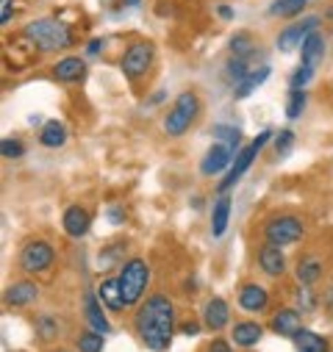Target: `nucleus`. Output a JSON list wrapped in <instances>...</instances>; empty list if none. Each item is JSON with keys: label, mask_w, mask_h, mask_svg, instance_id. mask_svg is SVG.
<instances>
[{"label": "nucleus", "mask_w": 333, "mask_h": 352, "mask_svg": "<svg viewBox=\"0 0 333 352\" xmlns=\"http://www.w3.org/2000/svg\"><path fill=\"white\" fill-rule=\"evenodd\" d=\"M272 139V131H261L259 133V139L253 142V144H247L244 150H239L236 153V158H233V164H230V169H228V175H225V181H219V186H217V192L219 195H225L233 184H239V178H241V175L250 169V164H253L256 161V155L261 153V147L267 144Z\"/></svg>", "instance_id": "obj_6"}, {"label": "nucleus", "mask_w": 333, "mask_h": 352, "mask_svg": "<svg viewBox=\"0 0 333 352\" xmlns=\"http://www.w3.org/2000/svg\"><path fill=\"white\" fill-rule=\"evenodd\" d=\"M106 305H103V300L98 297V292H83V316H87V322H89V327L92 330H98V333H111V324H109V319H106V311H103Z\"/></svg>", "instance_id": "obj_9"}, {"label": "nucleus", "mask_w": 333, "mask_h": 352, "mask_svg": "<svg viewBox=\"0 0 333 352\" xmlns=\"http://www.w3.org/2000/svg\"><path fill=\"white\" fill-rule=\"evenodd\" d=\"M297 302H300V311H314L316 297L311 294V289H300V292H297Z\"/></svg>", "instance_id": "obj_37"}, {"label": "nucleus", "mask_w": 333, "mask_h": 352, "mask_svg": "<svg viewBox=\"0 0 333 352\" xmlns=\"http://www.w3.org/2000/svg\"><path fill=\"white\" fill-rule=\"evenodd\" d=\"M219 17H222V20H230V17H233V12H230L228 6H219Z\"/></svg>", "instance_id": "obj_42"}, {"label": "nucleus", "mask_w": 333, "mask_h": 352, "mask_svg": "<svg viewBox=\"0 0 333 352\" xmlns=\"http://www.w3.org/2000/svg\"><path fill=\"white\" fill-rule=\"evenodd\" d=\"M311 75H314V69L303 64V67L294 72V78H292V89H305V83L311 80Z\"/></svg>", "instance_id": "obj_35"}, {"label": "nucleus", "mask_w": 333, "mask_h": 352, "mask_svg": "<svg viewBox=\"0 0 333 352\" xmlns=\"http://www.w3.org/2000/svg\"><path fill=\"white\" fill-rule=\"evenodd\" d=\"M56 352H67V349H56Z\"/></svg>", "instance_id": "obj_43"}, {"label": "nucleus", "mask_w": 333, "mask_h": 352, "mask_svg": "<svg viewBox=\"0 0 333 352\" xmlns=\"http://www.w3.org/2000/svg\"><path fill=\"white\" fill-rule=\"evenodd\" d=\"M53 261H56V250L53 244L36 239V241H28L20 252V267L31 275H39V272H47L53 267Z\"/></svg>", "instance_id": "obj_7"}, {"label": "nucleus", "mask_w": 333, "mask_h": 352, "mask_svg": "<svg viewBox=\"0 0 333 352\" xmlns=\"http://www.w3.org/2000/svg\"><path fill=\"white\" fill-rule=\"evenodd\" d=\"M36 297H39V286L34 280H17V283H12L6 289V297L3 300L12 308H28V305L36 302Z\"/></svg>", "instance_id": "obj_13"}, {"label": "nucleus", "mask_w": 333, "mask_h": 352, "mask_svg": "<svg viewBox=\"0 0 333 352\" xmlns=\"http://www.w3.org/2000/svg\"><path fill=\"white\" fill-rule=\"evenodd\" d=\"M308 3V0H275L272 3V14H278V17H294V14H300V9Z\"/></svg>", "instance_id": "obj_30"}, {"label": "nucleus", "mask_w": 333, "mask_h": 352, "mask_svg": "<svg viewBox=\"0 0 333 352\" xmlns=\"http://www.w3.org/2000/svg\"><path fill=\"white\" fill-rule=\"evenodd\" d=\"M316 17H308V20H303V23H297V25H292V28H286L281 36H278V47L283 50V53H289V50H294L297 45H303V39L316 28Z\"/></svg>", "instance_id": "obj_16"}, {"label": "nucleus", "mask_w": 333, "mask_h": 352, "mask_svg": "<svg viewBox=\"0 0 333 352\" xmlns=\"http://www.w3.org/2000/svg\"><path fill=\"white\" fill-rule=\"evenodd\" d=\"M23 36L39 50V53H53V50H64L72 45V34L64 23L58 20H34L25 25Z\"/></svg>", "instance_id": "obj_2"}, {"label": "nucleus", "mask_w": 333, "mask_h": 352, "mask_svg": "<svg viewBox=\"0 0 333 352\" xmlns=\"http://www.w3.org/2000/svg\"><path fill=\"white\" fill-rule=\"evenodd\" d=\"M230 333H233V344H236V346L250 349V346H256V344L261 341L264 327H261L259 322H253V319H244V322H236Z\"/></svg>", "instance_id": "obj_17"}, {"label": "nucleus", "mask_w": 333, "mask_h": 352, "mask_svg": "<svg viewBox=\"0 0 333 352\" xmlns=\"http://www.w3.org/2000/svg\"><path fill=\"white\" fill-rule=\"evenodd\" d=\"M109 219H111V222H114V225H120V219H125V214H122V211H117V208H114V211H109Z\"/></svg>", "instance_id": "obj_41"}, {"label": "nucleus", "mask_w": 333, "mask_h": 352, "mask_svg": "<svg viewBox=\"0 0 333 352\" xmlns=\"http://www.w3.org/2000/svg\"><path fill=\"white\" fill-rule=\"evenodd\" d=\"M303 236H305V225H303V219L294 217V214L272 217V219L264 225V241H272V244H278V247L297 244Z\"/></svg>", "instance_id": "obj_5"}, {"label": "nucleus", "mask_w": 333, "mask_h": 352, "mask_svg": "<svg viewBox=\"0 0 333 352\" xmlns=\"http://www.w3.org/2000/svg\"><path fill=\"white\" fill-rule=\"evenodd\" d=\"M61 225H64V233L69 239H80L89 233V225H92V217L83 206H69L61 217Z\"/></svg>", "instance_id": "obj_12"}, {"label": "nucleus", "mask_w": 333, "mask_h": 352, "mask_svg": "<svg viewBox=\"0 0 333 352\" xmlns=\"http://www.w3.org/2000/svg\"><path fill=\"white\" fill-rule=\"evenodd\" d=\"M153 45L150 42H136V45H131L128 50H125V56H122V72H125V78H131V80H139V78H144L147 75V69L153 67Z\"/></svg>", "instance_id": "obj_8"}, {"label": "nucleus", "mask_w": 333, "mask_h": 352, "mask_svg": "<svg viewBox=\"0 0 333 352\" xmlns=\"http://www.w3.org/2000/svg\"><path fill=\"white\" fill-rule=\"evenodd\" d=\"M259 267H261L264 275H270V278H281V275L286 272L283 250H281L278 244H272V241H264V244L259 247Z\"/></svg>", "instance_id": "obj_10"}, {"label": "nucleus", "mask_w": 333, "mask_h": 352, "mask_svg": "<svg viewBox=\"0 0 333 352\" xmlns=\"http://www.w3.org/2000/svg\"><path fill=\"white\" fill-rule=\"evenodd\" d=\"M12 14H14V3H12V0H0V23L9 25L12 23Z\"/></svg>", "instance_id": "obj_38"}, {"label": "nucleus", "mask_w": 333, "mask_h": 352, "mask_svg": "<svg viewBox=\"0 0 333 352\" xmlns=\"http://www.w3.org/2000/svg\"><path fill=\"white\" fill-rule=\"evenodd\" d=\"M228 322H230V308H228V302H225L222 297H211V300L203 305V324L217 333V330H222Z\"/></svg>", "instance_id": "obj_15"}, {"label": "nucleus", "mask_w": 333, "mask_h": 352, "mask_svg": "<svg viewBox=\"0 0 333 352\" xmlns=\"http://www.w3.org/2000/svg\"><path fill=\"white\" fill-rule=\"evenodd\" d=\"M208 352H233V346H230L225 338H214V341L208 344Z\"/></svg>", "instance_id": "obj_39"}, {"label": "nucleus", "mask_w": 333, "mask_h": 352, "mask_svg": "<svg viewBox=\"0 0 333 352\" xmlns=\"http://www.w3.org/2000/svg\"><path fill=\"white\" fill-rule=\"evenodd\" d=\"M98 297H100V300H103V305H106L109 311H114V314H122V308H128V305H125V297H122V289H120V280H117V278L103 280V283L98 286Z\"/></svg>", "instance_id": "obj_21"}, {"label": "nucleus", "mask_w": 333, "mask_h": 352, "mask_svg": "<svg viewBox=\"0 0 333 352\" xmlns=\"http://www.w3.org/2000/svg\"><path fill=\"white\" fill-rule=\"evenodd\" d=\"M200 114V98L195 92H181L173 103V109L164 117V131L170 136H184Z\"/></svg>", "instance_id": "obj_4"}, {"label": "nucleus", "mask_w": 333, "mask_h": 352, "mask_svg": "<svg viewBox=\"0 0 333 352\" xmlns=\"http://www.w3.org/2000/svg\"><path fill=\"white\" fill-rule=\"evenodd\" d=\"M230 53H233V58H247V56H253V36L250 34H236L233 39H230Z\"/></svg>", "instance_id": "obj_29"}, {"label": "nucleus", "mask_w": 333, "mask_h": 352, "mask_svg": "<svg viewBox=\"0 0 333 352\" xmlns=\"http://www.w3.org/2000/svg\"><path fill=\"white\" fill-rule=\"evenodd\" d=\"M322 56H325V39H322V34L311 31L300 45V58L305 67L316 69V64H322Z\"/></svg>", "instance_id": "obj_19"}, {"label": "nucleus", "mask_w": 333, "mask_h": 352, "mask_svg": "<svg viewBox=\"0 0 333 352\" xmlns=\"http://www.w3.org/2000/svg\"><path fill=\"white\" fill-rule=\"evenodd\" d=\"M0 153H3V158H23L25 155V144L20 139H3L0 142Z\"/></svg>", "instance_id": "obj_32"}, {"label": "nucleus", "mask_w": 333, "mask_h": 352, "mask_svg": "<svg viewBox=\"0 0 333 352\" xmlns=\"http://www.w3.org/2000/svg\"><path fill=\"white\" fill-rule=\"evenodd\" d=\"M83 72H87V64H83L78 56H67V58H61V61L53 67V75H56V80H61V83H75V80L83 78Z\"/></svg>", "instance_id": "obj_23"}, {"label": "nucleus", "mask_w": 333, "mask_h": 352, "mask_svg": "<svg viewBox=\"0 0 333 352\" xmlns=\"http://www.w3.org/2000/svg\"><path fill=\"white\" fill-rule=\"evenodd\" d=\"M270 327H272V333H278V336H283V338H292V336L303 327V324H300V311H297V308H281V311L272 316Z\"/></svg>", "instance_id": "obj_18"}, {"label": "nucleus", "mask_w": 333, "mask_h": 352, "mask_svg": "<svg viewBox=\"0 0 333 352\" xmlns=\"http://www.w3.org/2000/svg\"><path fill=\"white\" fill-rule=\"evenodd\" d=\"M122 252H125V244H114V250H106L100 255V270H111V258H117Z\"/></svg>", "instance_id": "obj_36"}, {"label": "nucleus", "mask_w": 333, "mask_h": 352, "mask_svg": "<svg viewBox=\"0 0 333 352\" xmlns=\"http://www.w3.org/2000/svg\"><path fill=\"white\" fill-rule=\"evenodd\" d=\"M322 272H325V263H322L319 255H305V258H300L297 270H294L297 283H303V286H314V283L322 278Z\"/></svg>", "instance_id": "obj_20"}, {"label": "nucleus", "mask_w": 333, "mask_h": 352, "mask_svg": "<svg viewBox=\"0 0 333 352\" xmlns=\"http://www.w3.org/2000/svg\"><path fill=\"white\" fill-rule=\"evenodd\" d=\"M228 217H230V197H219L214 203V211H211V233L214 236H222L225 228H228Z\"/></svg>", "instance_id": "obj_26"}, {"label": "nucleus", "mask_w": 333, "mask_h": 352, "mask_svg": "<svg viewBox=\"0 0 333 352\" xmlns=\"http://www.w3.org/2000/svg\"><path fill=\"white\" fill-rule=\"evenodd\" d=\"M303 106H305V92L303 89H292L289 92V103H286V117L297 120L303 114Z\"/></svg>", "instance_id": "obj_31"}, {"label": "nucleus", "mask_w": 333, "mask_h": 352, "mask_svg": "<svg viewBox=\"0 0 333 352\" xmlns=\"http://www.w3.org/2000/svg\"><path fill=\"white\" fill-rule=\"evenodd\" d=\"M39 142H42L45 147H50V150H56V147H61V144L67 142V128H64L61 122H56V120H50V122H45V125H42V133H39Z\"/></svg>", "instance_id": "obj_25"}, {"label": "nucleus", "mask_w": 333, "mask_h": 352, "mask_svg": "<svg viewBox=\"0 0 333 352\" xmlns=\"http://www.w3.org/2000/svg\"><path fill=\"white\" fill-rule=\"evenodd\" d=\"M270 305V294L261 283H244L239 289V308L247 314H261Z\"/></svg>", "instance_id": "obj_11"}, {"label": "nucleus", "mask_w": 333, "mask_h": 352, "mask_svg": "<svg viewBox=\"0 0 333 352\" xmlns=\"http://www.w3.org/2000/svg\"><path fill=\"white\" fill-rule=\"evenodd\" d=\"M292 144H294V131H278V136H275V155H286L289 150H292Z\"/></svg>", "instance_id": "obj_34"}, {"label": "nucleus", "mask_w": 333, "mask_h": 352, "mask_svg": "<svg viewBox=\"0 0 333 352\" xmlns=\"http://www.w3.org/2000/svg\"><path fill=\"white\" fill-rule=\"evenodd\" d=\"M75 346H78V352H103L106 341H103V333H98V330L89 327V330H83V333L78 336Z\"/></svg>", "instance_id": "obj_28"}, {"label": "nucleus", "mask_w": 333, "mask_h": 352, "mask_svg": "<svg viewBox=\"0 0 333 352\" xmlns=\"http://www.w3.org/2000/svg\"><path fill=\"white\" fill-rule=\"evenodd\" d=\"M181 333H184V336H197V333H200V324H197V322H184V324H181Z\"/></svg>", "instance_id": "obj_40"}, {"label": "nucleus", "mask_w": 333, "mask_h": 352, "mask_svg": "<svg viewBox=\"0 0 333 352\" xmlns=\"http://www.w3.org/2000/svg\"><path fill=\"white\" fill-rule=\"evenodd\" d=\"M292 341H294V349H297V352H330V344H327L319 333H314V330H308V327H300V330L292 336Z\"/></svg>", "instance_id": "obj_22"}, {"label": "nucleus", "mask_w": 333, "mask_h": 352, "mask_svg": "<svg viewBox=\"0 0 333 352\" xmlns=\"http://www.w3.org/2000/svg\"><path fill=\"white\" fill-rule=\"evenodd\" d=\"M236 150L230 147V144H214L206 155H203V161H200V172L203 175H217V172H222L236 155H233Z\"/></svg>", "instance_id": "obj_14"}, {"label": "nucleus", "mask_w": 333, "mask_h": 352, "mask_svg": "<svg viewBox=\"0 0 333 352\" xmlns=\"http://www.w3.org/2000/svg\"><path fill=\"white\" fill-rule=\"evenodd\" d=\"M36 336H39V341H56L58 336H61V324H58V319L56 316H50V314H42V316H36Z\"/></svg>", "instance_id": "obj_27"}, {"label": "nucleus", "mask_w": 333, "mask_h": 352, "mask_svg": "<svg viewBox=\"0 0 333 352\" xmlns=\"http://www.w3.org/2000/svg\"><path fill=\"white\" fill-rule=\"evenodd\" d=\"M117 280H120L125 305H139L147 292V283H150V263L144 258H128L122 263Z\"/></svg>", "instance_id": "obj_3"}, {"label": "nucleus", "mask_w": 333, "mask_h": 352, "mask_svg": "<svg viewBox=\"0 0 333 352\" xmlns=\"http://www.w3.org/2000/svg\"><path fill=\"white\" fill-rule=\"evenodd\" d=\"M133 330L150 352H166L175 336V305L166 294H150L133 314Z\"/></svg>", "instance_id": "obj_1"}, {"label": "nucleus", "mask_w": 333, "mask_h": 352, "mask_svg": "<svg viewBox=\"0 0 333 352\" xmlns=\"http://www.w3.org/2000/svg\"><path fill=\"white\" fill-rule=\"evenodd\" d=\"M267 78H270V67H264V64H261L259 69H253L247 78H241V80H239V89H236L233 95H236L239 100H241V98H247V95H253Z\"/></svg>", "instance_id": "obj_24"}, {"label": "nucleus", "mask_w": 333, "mask_h": 352, "mask_svg": "<svg viewBox=\"0 0 333 352\" xmlns=\"http://www.w3.org/2000/svg\"><path fill=\"white\" fill-rule=\"evenodd\" d=\"M214 136L222 139L225 144H230L233 150H236V144H239V139H241L239 128H230V125H214Z\"/></svg>", "instance_id": "obj_33"}]
</instances>
